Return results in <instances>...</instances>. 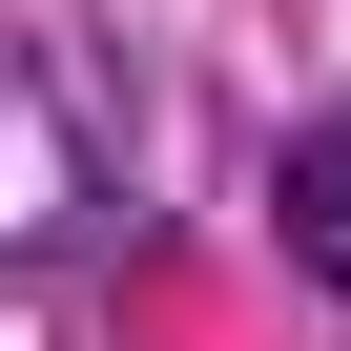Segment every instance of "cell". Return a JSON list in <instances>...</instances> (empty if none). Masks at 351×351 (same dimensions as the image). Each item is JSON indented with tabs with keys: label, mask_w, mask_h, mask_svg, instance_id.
Returning <instances> with one entry per match:
<instances>
[{
	"label": "cell",
	"mask_w": 351,
	"mask_h": 351,
	"mask_svg": "<svg viewBox=\"0 0 351 351\" xmlns=\"http://www.w3.org/2000/svg\"><path fill=\"white\" fill-rule=\"evenodd\" d=\"M269 228H289V269H310V289L351 310V124H310V145H289V186H269Z\"/></svg>",
	"instance_id": "1"
}]
</instances>
